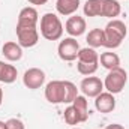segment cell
Segmentation results:
<instances>
[{
  "instance_id": "1",
  "label": "cell",
  "mask_w": 129,
  "mask_h": 129,
  "mask_svg": "<svg viewBox=\"0 0 129 129\" xmlns=\"http://www.w3.org/2000/svg\"><path fill=\"white\" fill-rule=\"evenodd\" d=\"M78 96V89L71 81L54 80L45 87V98L50 104H72Z\"/></svg>"
},
{
  "instance_id": "2",
  "label": "cell",
  "mask_w": 129,
  "mask_h": 129,
  "mask_svg": "<svg viewBox=\"0 0 129 129\" xmlns=\"http://www.w3.org/2000/svg\"><path fill=\"white\" fill-rule=\"evenodd\" d=\"M83 11L86 17H107L114 20L120 15L122 6L117 0H87Z\"/></svg>"
},
{
  "instance_id": "3",
  "label": "cell",
  "mask_w": 129,
  "mask_h": 129,
  "mask_svg": "<svg viewBox=\"0 0 129 129\" xmlns=\"http://www.w3.org/2000/svg\"><path fill=\"white\" fill-rule=\"evenodd\" d=\"M126 35H128V29H126V24L122 20H116V18L111 20L104 29V36H105L104 47L110 48V50H114V48L120 47L123 39L126 38Z\"/></svg>"
},
{
  "instance_id": "4",
  "label": "cell",
  "mask_w": 129,
  "mask_h": 129,
  "mask_svg": "<svg viewBox=\"0 0 129 129\" xmlns=\"http://www.w3.org/2000/svg\"><path fill=\"white\" fill-rule=\"evenodd\" d=\"M41 35L47 41H57L63 35V24L56 14H45L41 18Z\"/></svg>"
},
{
  "instance_id": "5",
  "label": "cell",
  "mask_w": 129,
  "mask_h": 129,
  "mask_svg": "<svg viewBox=\"0 0 129 129\" xmlns=\"http://www.w3.org/2000/svg\"><path fill=\"white\" fill-rule=\"evenodd\" d=\"M126 83H128V74L123 68L119 66L108 72V75L105 77V81H104V89H107V92H110L113 95H117L125 89Z\"/></svg>"
},
{
  "instance_id": "6",
  "label": "cell",
  "mask_w": 129,
  "mask_h": 129,
  "mask_svg": "<svg viewBox=\"0 0 129 129\" xmlns=\"http://www.w3.org/2000/svg\"><path fill=\"white\" fill-rule=\"evenodd\" d=\"M80 44L75 38H64L63 41H60L59 47H57V53L59 57L64 62H72L78 57L80 53Z\"/></svg>"
},
{
  "instance_id": "7",
  "label": "cell",
  "mask_w": 129,
  "mask_h": 129,
  "mask_svg": "<svg viewBox=\"0 0 129 129\" xmlns=\"http://www.w3.org/2000/svg\"><path fill=\"white\" fill-rule=\"evenodd\" d=\"M17 38L18 44L23 48H32L39 41V33L36 27H18L17 26Z\"/></svg>"
},
{
  "instance_id": "8",
  "label": "cell",
  "mask_w": 129,
  "mask_h": 129,
  "mask_svg": "<svg viewBox=\"0 0 129 129\" xmlns=\"http://www.w3.org/2000/svg\"><path fill=\"white\" fill-rule=\"evenodd\" d=\"M23 83L27 89L30 90H36L41 89L42 84L45 83V72L39 68H30L24 72L23 75Z\"/></svg>"
},
{
  "instance_id": "9",
  "label": "cell",
  "mask_w": 129,
  "mask_h": 129,
  "mask_svg": "<svg viewBox=\"0 0 129 129\" xmlns=\"http://www.w3.org/2000/svg\"><path fill=\"white\" fill-rule=\"evenodd\" d=\"M80 89L83 92L84 96H89V98H96L99 93H102L104 90V83L101 81V78L98 77H86L81 84H80Z\"/></svg>"
},
{
  "instance_id": "10",
  "label": "cell",
  "mask_w": 129,
  "mask_h": 129,
  "mask_svg": "<svg viewBox=\"0 0 129 129\" xmlns=\"http://www.w3.org/2000/svg\"><path fill=\"white\" fill-rule=\"evenodd\" d=\"M38 21H39L38 11L32 6H27V8H23L20 11L17 26L18 27H36Z\"/></svg>"
},
{
  "instance_id": "11",
  "label": "cell",
  "mask_w": 129,
  "mask_h": 129,
  "mask_svg": "<svg viewBox=\"0 0 129 129\" xmlns=\"http://www.w3.org/2000/svg\"><path fill=\"white\" fill-rule=\"evenodd\" d=\"M95 108L99 113H111L116 108V98L110 92H102L95 98Z\"/></svg>"
},
{
  "instance_id": "12",
  "label": "cell",
  "mask_w": 129,
  "mask_h": 129,
  "mask_svg": "<svg viewBox=\"0 0 129 129\" xmlns=\"http://www.w3.org/2000/svg\"><path fill=\"white\" fill-rule=\"evenodd\" d=\"M64 30L68 32V35H71V38H78L86 32V20L83 17L72 15L64 24Z\"/></svg>"
},
{
  "instance_id": "13",
  "label": "cell",
  "mask_w": 129,
  "mask_h": 129,
  "mask_svg": "<svg viewBox=\"0 0 129 129\" xmlns=\"http://www.w3.org/2000/svg\"><path fill=\"white\" fill-rule=\"evenodd\" d=\"M2 53L9 62H17L23 57V47L17 42H6L2 48Z\"/></svg>"
},
{
  "instance_id": "14",
  "label": "cell",
  "mask_w": 129,
  "mask_h": 129,
  "mask_svg": "<svg viewBox=\"0 0 129 129\" xmlns=\"http://www.w3.org/2000/svg\"><path fill=\"white\" fill-rule=\"evenodd\" d=\"M80 8V0H57L56 2V9L60 15L69 17L74 15Z\"/></svg>"
},
{
  "instance_id": "15",
  "label": "cell",
  "mask_w": 129,
  "mask_h": 129,
  "mask_svg": "<svg viewBox=\"0 0 129 129\" xmlns=\"http://www.w3.org/2000/svg\"><path fill=\"white\" fill-rule=\"evenodd\" d=\"M17 75H18V71L14 64H8L0 60V83L11 84L17 80Z\"/></svg>"
},
{
  "instance_id": "16",
  "label": "cell",
  "mask_w": 129,
  "mask_h": 129,
  "mask_svg": "<svg viewBox=\"0 0 129 129\" xmlns=\"http://www.w3.org/2000/svg\"><path fill=\"white\" fill-rule=\"evenodd\" d=\"M99 62H101V64H102L105 69L111 71V69H116V68L120 66V57H119L116 53L107 51V53H102V54H101Z\"/></svg>"
},
{
  "instance_id": "17",
  "label": "cell",
  "mask_w": 129,
  "mask_h": 129,
  "mask_svg": "<svg viewBox=\"0 0 129 129\" xmlns=\"http://www.w3.org/2000/svg\"><path fill=\"white\" fill-rule=\"evenodd\" d=\"M87 44L90 48H99V47H104V42H105V36H104V30L102 29H92L89 35H87Z\"/></svg>"
},
{
  "instance_id": "18",
  "label": "cell",
  "mask_w": 129,
  "mask_h": 129,
  "mask_svg": "<svg viewBox=\"0 0 129 129\" xmlns=\"http://www.w3.org/2000/svg\"><path fill=\"white\" fill-rule=\"evenodd\" d=\"M72 105L77 110V113L80 114L81 123L87 122V119H89V107H87V99H86V96H80L78 95V96L75 98V101L72 102Z\"/></svg>"
},
{
  "instance_id": "19",
  "label": "cell",
  "mask_w": 129,
  "mask_h": 129,
  "mask_svg": "<svg viewBox=\"0 0 129 129\" xmlns=\"http://www.w3.org/2000/svg\"><path fill=\"white\" fill-rule=\"evenodd\" d=\"M78 62L81 63H99V54L96 53L95 48H81L78 53Z\"/></svg>"
},
{
  "instance_id": "20",
  "label": "cell",
  "mask_w": 129,
  "mask_h": 129,
  "mask_svg": "<svg viewBox=\"0 0 129 129\" xmlns=\"http://www.w3.org/2000/svg\"><path fill=\"white\" fill-rule=\"evenodd\" d=\"M63 116H64V122H66L68 125H71V126L81 123L80 114L77 113V110L74 108V105H69V107L64 110V114H63Z\"/></svg>"
},
{
  "instance_id": "21",
  "label": "cell",
  "mask_w": 129,
  "mask_h": 129,
  "mask_svg": "<svg viewBox=\"0 0 129 129\" xmlns=\"http://www.w3.org/2000/svg\"><path fill=\"white\" fill-rule=\"evenodd\" d=\"M77 69L81 75H93L98 71V63H77Z\"/></svg>"
},
{
  "instance_id": "22",
  "label": "cell",
  "mask_w": 129,
  "mask_h": 129,
  "mask_svg": "<svg viewBox=\"0 0 129 129\" xmlns=\"http://www.w3.org/2000/svg\"><path fill=\"white\" fill-rule=\"evenodd\" d=\"M5 123H6V129H24V123L20 119H15V117L6 120Z\"/></svg>"
},
{
  "instance_id": "23",
  "label": "cell",
  "mask_w": 129,
  "mask_h": 129,
  "mask_svg": "<svg viewBox=\"0 0 129 129\" xmlns=\"http://www.w3.org/2000/svg\"><path fill=\"white\" fill-rule=\"evenodd\" d=\"M29 3H32V5H36V6H39V5H45L48 0H27Z\"/></svg>"
},
{
  "instance_id": "24",
  "label": "cell",
  "mask_w": 129,
  "mask_h": 129,
  "mask_svg": "<svg viewBox=\"0 0 129 129\" xmlns=\"http://www.w3.org/2000/svg\"><path fill=\"white\" fill-rule=\"evenodd\" d=\"M105 129H125L122 125H119V123H113V125H108Z\"/></svg>"
},
{
  "instance_id": "25",
  "label": "cell",
  "mask_w": 129,
  "mask_h": 129,
  "mask_svg": "<svg viewBox=\"0 0 129 129\" xmlns=\"http://www.w3.org/2000/svg\"><path fill=\"white\" fill-rule=\"evenodd\" d=\"M2 102H3V90L0 87V105H2Z\"/></svg>"
},
{
  "instance_id": "26",
  "label": "cell",
  "mask_w": 129,
  "mask_h": 129,
  "mask_svg": "<svg viewBox=\"0 0 129 129\" xmlns=\"http://www.w3.org/2000/svg\"><path fill=\"white\" fill-rule=\"evenodd\" d=\"M0 129H6V123L2 122V120H0Z\"/></svg>"
},
{
  "instance_id": "27",
  "label": "cell",
  "mask_w": 129,
  "mask_h": 129,
  "mask_svg": "<svg viewBox=\"0 0 129 129\" xmlns=\"http://www.w3.org/2000/svg\"><path fill=\"white\" fill-rule=\"evenodd\" d=\"M72 129H78V128H72Z\"/></svg>"
}]
</instances>
